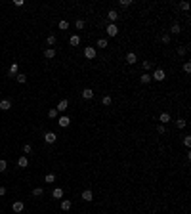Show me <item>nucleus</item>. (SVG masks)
<instances>
[{
  "mask_svg": "<svg viewBox=\"0 0 191 214\" xmlns=\"http://www.w3.org/2000/svg\"><path fill=\"white\" fill-rule=\"evenodd\" d=\"M151 78H155V80H159V82H163L164 78H166V73H164L163 69H157L153 75H151Z\"/></svg>",
  "mask_w": 191,
  "mask_h": 214,
  "instance_id": "obj_1",
  "label": "nucleus"
},
{
  "mask_svg": "<svg viewBox=\"0 0 191 214\" xmlns=\"http://www.w3.org/2000/svg\"><path fill=\"white\" fill-rule=\"evenodd\" d=\"M84 57L86 59H94L96 57V48L94 46H86V48H84Z\"/></svg>",
  "mask_w": 191,
  "mask_h": 214,
  "instance_id": "obj_2",
  "label": "nucleus"
},
{
  "mask_svg": "<svg viewBox=\"0 0 191 214\" xmlns=\"http://www.w3.org/2000/svg\"><path fill=\"white\" fill-rule=\"evenodd\" d=\"M42 138H44V141H46V143H55V141H57V136H55L54 132H46Z\"/></svg>",
  "mask_w": 191,
  "mask_h": 214,
  "instance_id": "obj_3",
  "label": "nucleus"
},
{
  "mask_svg": "<svg viewBox=\"0 0 191 214\" xmlns=\"http://www.w3.org/2000/svg\"><path fill=\"white\" fill-rule=\"evenodd\" d=\"M107 35H109V37H117V35H118V27L115 25V23L107 25Z\"/></svg>",
  "mask_w": 191,
  "mask_h": 214,
  "instance_id": "obj_4",
  "label": "nucleus"
},
{
  "mask_svg": "<svg viewBox=\"0 0 191 214\" xmlns=\"http://www.w3.org/2000/svg\"><path fill=\"white\" fill-rule=\"evenodd\" d=\"M67 107H69V101L67 100H61L57 103V113H63V111H67Z\"/></svg>",
  "mask_w": 191,
  "mask_h": 214,
  "instance_id": "obj_5",
  "label": "nucleus"
},
{
  "mask_svg": "<svg viewBox=\"0 0 191 214\" xmlns=\"http://www.w3.org/2000/svg\"><path fill=\"white\" fill-rule=\"evenodd\" d=\"M82 98H84V100H92V98H94V90H92V88H84V90H82Z\"/></svg>",
  "mask_w": 191,
  "mask_h": 214,
  "instance_id": "obj_6",
  "label": "nucleus"
},
{
  "mask_svg": "<svg viewBox=\"0 0 191 214\" xmlns=\"http://www.w3.org/2000/svg\"><path fill=\"white\" fill-rule=\"evenodd\" d=\"M136 61H138V57H136V54H134V52L126 54V63H128V65H134Z\"/></svg>",
  "mask_w": 191,
  "mask_h": 214,
  "instance_id": "obj_7",
  "label": "nucleus"
},
{
  "mask_svg": "<svg viewBox=\"0 0 191 214\" xmlns=\"http://www.w3.org/2000/svg\"><path fill=\"white\" fill-rule=\"evenodd\" d=\"M69 123H71V121H69V117H59V118H57V124H59L61 128H67Z\"/></svg>",
  "mask_w": 191,
  "mask_h": 214,
  "instance_id": "obj_8",
  "label": "nucleus"
},
{
  "mask_svg": "<svg viewBox=\"0 0 191 214\" xmlns=\"http://www.w3.org/2000/svg\"><path fill=\"white\" fill-rule=\"evenodd\" d=\"M0 109H2V111L12 109V101H10V100H2V101H0Z\"/></svg>",
  "mask_w": 191,
  "mask_h": 214,
  "instance_id": "obj_9",
  "label": "nucleus"
},
{
  "mask_svg": "<svg viewBox=\"0 0 191 214\" xmlns=\"http://www.w3.org/2000/svg\"><path fill=\"white\" fill-rule=\"evenodd\" d=\"M23 206H25V205H23L21 201H15L14 205H12V210H14V212H21V210H23Z\"/></svg>",
  "mask_w": 191,
  "mask_h": 214,
  "instance_id": "obj_10",
  "label": "nucleus"
},
{
  "mask_svg": "<svg viewBox=\"0 0 191 214\" xmlns=\"http://www.w3.org/2000/svg\"><path fill=\"white\" fill-rule=\"evenodd\" d=\"M107 17H109L111 23H115L118 19V14H117V10H109V14H107Z\"/></svg>",
  "mask_w": 191,
  "mask_h": 214,
  "instance_id": "obj_11",
  "label": "nucleus"
},
{
  "mask_svg": "<svg viewBox=\"0 0 191 214\" xmlns=\"http://www.w3.org/2000/svg\"><path fill=\"white\" fill-rule=\"evenodd\" d=\"M52 197H54V199H61V197H63V189H61V187H55L54 191H52Z\"/></svg>",
  "mask_w": 191,
  "mask_h": 214,
  "instance_id": "obj_12",
  "label": "nucleus"
},
{
  "mask_svg": "<svg viewBox=\"0 0 191 214\" xmlns=\"http://www.w3.org/2000/svg\"><path fill=\"white\" fill-rule=\"evenodd\" d=\"M17 164L21 166V168H27V164H29V161H27V155L19 157V159H17Z\"/></svg>",
  "mask_w": 191,
  "mask_h": 214,
  "instance_id": "obj_13",
  "label": "nucleus"
},
{
  "mask_svg": "<svg viewBox=\"0 0 191 214\" xmlns=\"http://www.w3.org/2000/svg\"><path fill=\"white\" fill-rule=\"evenodd\" d=\"M82 199H84V201H88V203H90V201L94 199V195H92V191H90V189H84V191H82Z\"/></svg>",
  "mask_w": 191,
  "mask_h": 214,
  "instance_id": "obj_14",
  "label": "nucleus"
},
{
  "mask_svg": "<svg viewBox=\"0 0 191 214\" xmlns=\"http://www.w3.org/2000/svg\"><path fill=\"white\" fill-rule=\"evenodd\" d=\"M69 44H71V46H78V44H80V37H78V35H73V37L69 38Z\"/></svg>",
  "mask_w": 191,
  "mask_h": 214,
  "instance_id": "obj_15",
  "label": "nucleus"
},
{
  "mask_svg": "<svg viewBox=\"0 0 191 214\" xmlns=\"http://www.w3.org/2000/svg\"><path fill=\"white\" fill-rule=\"evenodd\" d=\"M17 69H19V65H17V63H12V67H10L8 75H10V77H15V75H17Z\"/></svg>",
  "mask_w": 191,
  "mask_h": 214,
  "instance_id": "obj_16",
  "label": "nucleus"
},
{
  "mask_svg": "<svg viewBox=\"0 0 191 214\" xmlns=\"http://www.w3.org/2000/svg\"><path fill=\"white\" fill-rule=\"evenodd\" d=\"M54 55H55V50H54V48H48V50H44V57H46V59H52Z\"/></svg>",
  "mask_w": 191,
  "mask_h": 214,
  "instance_id": "obj_17",
  "label": "nucleus"
},
{
  "mask_svg": "<svg viewBox=\"0 0 191 214\" xmlns=\"http://www.w3.org/2000/svg\"><path fill=\"white\" fill-rule=\"evenodd\" d=\"M15 78H17V82H21V84L27 82V75H23V73H17V75H15Z\"/></svg>",
  "mask_w": 191,
  "mask_h": 214,
  "instance_id": "obj_18",
  "label": "nucleus"
},
{
  "mask_svg": "<svg viewBox=\"0 0 191 214\" xmlns=\"http://www.w3.org/2000/svg\"><path fill=\"white\" fill-rule=\"evenodd\" d=\"M159 121H161V123H164V124H166V123H168V121H170V115H168V113H161Z\"/></svg>",
  "mask_w": 191,
  "mask_h": 214,
  "instance_id": "obj_19",
  "label": "nucleus"
},
{
  "mask_svg": "<svg viewBox=\"0 0 191 214\" xmlns=\"http://www.w3.org/2000/svg\"><path fill=\"white\" fill-rule=\"evenodd\" d=\"M69 208H71V201H69V199L61 201V210H69Z\"/></svg>",
  "mask_w": 191,
  "mask_h": 214,
  "instance_id": "obj_20",
  "label": "nucleus"
},
{
  "mask_svg": "<svg viewBox=\"0 0 191 214\" xmlns=\"http://www.w3.org/2000/svg\"><path fill=\"white\" fill-rule=\"evenodd\" d=\"M96 46H100V48H107V46H109V42L105 40V38H100V40L96 42Z\"/></svg>",
  "mask_w": 191,
  "mask_h": 214,
  "instance_id": "obj_21",
  "label": "nucleus"
},
{
  "mask_svg": "<svg viewBox=\"0 0 191 214\" xmlns=\"http://www.w3.org/2000/svg\"><path fill=\"white\" fill-rule=\"evenodd\" d=\"M44 182H46V184H54V182H55V176H54V174H46Z\"/></svg>",
  "mask_w": 191,
  "mask_h": 214,
  "instance_id": "obj_22",
  "label": "nucleus"
},
{
  "mask_svg": "<svg viewBox=\"0 0 191 214\" xmlns=\"http://www.w3.org/2000/svg\"><path fill=\"white\" fill-rule=\"evenodd\" d=\"M140 80H141V82H143V84H147V82H149V80H151V75H149V73H145V75H141V77H140Z\"/></svg>",
  "mask_w": 191,
  "mask_h": 214,
  "instance_id": "obj_23",
  "label": "nucleus"
},
{
  "mask_svg": "<svg viewBox=\"0 0 191 214\" xmlns=\"http://www.w3.org/2000/svg\"><path fill=\"white\" fill-rule=\"evenodd\" d=\"M42 193H44V189H42V187H35V189H33V195H35V197H40Z\"/></svg>",
  "mask_w": 191,
  "mask_h": 214,
  "instance_id": "obj_24",
  "label": "nucleus"
},
{
  "mask_svg": "<svg viewBox=\"0 0 191 214\" xmlns=\"http://www.w3.org/2000/svg\"><path fill=\"white\" fill-rule=\"evenodd\" d=\"M46 44H48V46H54L55 44V37H54V35H50V37L46 38Z\"/></svg>",
  "mask_w": 191,
  "mask_h": 214,
  "instance_id": "obj_25",
  "label": "nucleus"
},
{
  "mask_svg": "<svg viewBox=\"0 0 191 214\" xmlns=\"http://www.w3.org/2000/svg\"><path fill=\"white\" fill-rule=\"evenodd\" d=\"M59 29H61V31H65V29H69V23L65 21V19H61V21H59Z\"/></svg>",
  "mask_w": 191,
  "mask_h": 214,
  "instance_id": "obj_26",
  "label": "nucleus"
},
{
  "mask_svg": "<svg viewBox=\"0 0 191 214\" xmlns=\"http://www.w3.org/2000/svg\"><path fill=\"white\" fill-rule=\"evenodd\" d=\"M180 31H182V29H180V25H172V29H170V33H172V35H180Z\"/></svg>",
  "mask_w": 191,
  "mask_h": 214,
  "instance_id": "obj_27",
  "label": "nucleus"
},
{
  "mask_svg": "<svg viewBox=\"0 0 191 214\" xmlns=\"http://www.w3.org/2000/svg\"><path fill=\"white\" fill-rule=\"evenodd\" d=\"M185 124H187V123L183 121V118H178V121H176V126H178V128H185Z\"/></svg>",
  "mask_w": 191,
  "mask_h": 214,
  "instance_id": "obj_28",
  "label": "nucleus"
},
{
  "mask_svg": "<svg viewBox=\"0 0 191 214\" xmlns=\"http://www.w3.org/2000/svg\"><path fill=\"white\" fill-rule=\"evenodd\" d=\"M141 65H143V69H145V71H149V69L153 67V61H143Z\"/></svg>",
  "mask_w": 191,
  "mask_h": 214,
  "instance_id": "obj_29",
  "label": "nucleus"
},
{
  "mask_svg": "<svg viewBox=\"0 0 191 214\" xmlns=\"http://www.w3.org/2000/svg\"><path fill=\"white\" fill-rule=\"evenodd\" d=\"M6 168H8V163H6V161H0V172H6Z\"/></svg>",
  "mask_w": 191,
  "mask_h": 214,
  "instance_id": "obj_30",
  "label": "nucleus"
},
{
  "mask_svg": "<svg viewBox=\"0 0 191 214\" xmlns=\"http://www.w3.org/2000/svg\"><path fill=\"white\" fill-rule=\"evenodd\" d=\"M48 117H50V118H55V117H57V109H50V111H48Z\"/></svg>",
  "mask_w": 191,
  "mask_h": 214,
  "instance_id": "obj_31",
  "label": "nucleus"
},
{
  "mask_svg": "<svg viewBox=\"0 0 191 214\" xmlns=\"http://www.w3.org/2000/svg\"><path fill=\"white\" fill-rule=\"evenodd\" d=\"M75 27H77L78 31H80V29H84V21H82V19H78V21L75 23Z\"/></svg>",
  "mask_w": 191,
  "mask_h": 214,
  "instance_id": "obj_32",
  "label": "nucleus"
},
{
  "mask_svg": "<svg viewBox=\"0 0 191 214\" xmlns=\"http://www.w3.org/2000/svg\"><path fill=\"white\" fill-rule=\"evenodd\" d=\"M183 71H185V73H191V63H189V61L183 63Z\"/></svg>",
  "mask_w": 191,
  "mask_h": 214,
  "instance_id": "obj_33",
  "label": "nucleus"
},
{
  "mask_svg": "<svg viewBox=\"0 0 191 214\" xmlns=\"http://www.w3.org/2000/svg\"><path fill=\"white\" fill-rule=\"evenodd\" d=\"M183 143H185V147H191V136H185V138H183Z\"/></svg>",
  "mask_w": 191,
  "mask_h": 214,
  "instance_id": "obj_34",
  "label": "nucleus"
},
{
  "mask_svg": "<svg viewBox=\"0 0 191 214\" xmlns=\"http://www.w3.org/2000/svg\"><path fill=\"white\" fill-rule=\"evenodd\" d=\"M185 52H187V48H185V46H180V48H178V55H183Z\"/></svg>",
  "mask_w": 191,
  "mask_h": 214,
  "instance_id": "obj_35",
  "label": "nucleus"
},
{
  "mask_svg": "<svg viewBox=\"0 0 191 214\" xmlns=\"http://www.w3.org/2000/svg\"><path fill=\"white\" fill-rule=\"evenodd\" d=\"M33 151V147L29 145V143H25V145H23V153H31Z\"/></svg>",
  "mask_w": 191,
  "mask_h": 214,
  "instance_id": "obj_36",
  "label": "nucleus"
},
{
  "mask_svg": "<svg viewBox=\"0 0 191 214\" xmlns=\"http://www.w3.org/2000/svg\"><path fill=\"white\" fill-rule=\"evenodd\" d=\"M157 132H159V134H164V132H166V128H164V124H159V126H157Z\"/></svg>",
  "mask_w": 191,
  "mask_h": 214,
  "instance_id": "obj_37",
  "label": "nucleus"
},
{
  "mask_svg": "<svg viewBox=\"0 0 191 214\" xmlns=\"http://www.w3.org/2000/svg\"><path fill=\"white\" fill-rule=\"evenodd\" d=\"M101 101H103V105H111V98L109 96H103V100H101Z\"/></svg>",
  "mask_w": 191,
  "mask_h": 214,
  "instance_id": "obj_38",
  "label": "nucleus"
},
{
  "mask_svg": "<svg viewBox=\"0 0 191 214\" xmlns=\"http://www.w3.org/2000/svg\"><path fill=\"white\" fill-rule=\"evenodd\" d=\"M163 42H164V44H168V42H170V35H163Z\"/></svg>",
  "mask_w": 191,
  "mask_h": 214,
  "instance_id": "obj_39",
  "label": "nucleus"
},
{
  "mask_svg": "<svg viewBox=\"0 0 191 214\" xmlns=\"http://www.w3.org/2000/svg\"><path fill=\"white\" fill-rule=\"evenodd\" d=\"M130 4H132L130 0H120V6H124V8H126V6H130Z\"/></svg>",
  "mask_w": 191,
  "mask_h": 214,
  "instance_id": "obj_40",
  "label": "nucleus"
},
{
  "mask_svg": "<svg viewBox=\"0 0 191 214\" xmlns=\"http://www.w3.org/2000/svg\"><path fill=\"white\" fill-rule=\"evenodd\" d=\"M180 8H182V10H187V8H189V4H187V2H182V4H180Z\"/></svg>",
  "mask_w": 191,
  "mask_h": 214,
  "instance_id": "obj_41",
  "label": "nucleus"
},
{
  "mask_svg": "<svg viewBox=\"0 0 191 214\" xmlns=\"http://www.w3.org/2000/svg\"><path fill=\"white\" fill-rule=\"evenodd\" d=\"M0 195H6V187H0Z\"/></svg>",
  "mask_w": 191,
  "mask_h": 214,
  "instance_id": "obj_42",
  "label": "nucleus"
}]
</instances>
